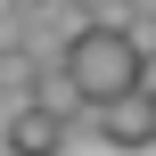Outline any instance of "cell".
<instances>
[{
  "label": "cell",
  "instance_id": "obj_1",
  "mask_svg": "<svg viewBox=\"0 0 156 156\" xmlns=\"http://www.w3.org/2000/svg\"><path fill=\"white\" fill-rule=\"evenodd\" d=\"M66 74H74V90L99 107V99H123V90H140L148 82V66H140V49H132V33L123 25H82L74 41H66V58H58Z\"/></svg>",
  "mask_w": 156,
  "mask_h": 156
},
{
  "label": "cell",
  "instance_id": "obj_2",
  "mask_svg": "<svg viewBox=\"0 0 156 156\" xmlns=\"http://www.w3.org/2000/svg\"><path fill=\"white\" fill-rule=\"evenodd\" d=\"M90 132L107 148H156V82L123 90V99H99L90 107Z\"/></svg>",
  "mask_w": 156,
  "mask_h": 156
},
{
  "label": "cell",
  "instance_id": "obj_3",
  "mask_svg": "<svg viewBox=\"0 0 156 156\" xmlns=\"http://www.w3.org/2000/svg\"><path fill=\"white\" fill-rule=\"evenodd\" d=\"M66 140H74V132H66L58 115H41V107H8V115H0V148L8 156H58Z\"/></svg>",
  "mask_w": 156,
  "mask_h": 156
},
{
  "label": "cell",
  "instance_id": "obj_4",
  "mask_svg": "<svg viewBox=\"0 0 156 156\" xmlns=\"http://www.w3.org/2000/svg\"><path fill=\"white\" fill-rule=\"evenodd\" d=\"M25 107H41V115H58L66 132H74V123H90V99L74 90V74H66V66H41V82H33V99H25Z\"/></svg>",
  "mask_w": 156,
  "mask_h": 156
},
{
  "label": "cell",
  "instance_id": "obj_5",
  "mask_svg": "<svg viewBox=\"0 0 156 156\" xmlns=\"http://www.w3.org/2000/svg\"><path fill=\"white\" fill-rule=\"evenodd\" d=\"M33 82H41V66H33L25 49H0V99H8V107H25V99H33Z\"/></svg>",
  "mask_w": 156,
  "mask_h": 156
},
{
  "label": "cell",
  "instance_id": "obj_6",
  "mask_svg": "<svg viewBox=\"0 0 156 156\" xmlns=\"http://www.w3.org/2000/svg\"><path fill=\"white\" fill-rule=\"evenodd\" d=\"M58 8H74V16H90V8H99V0H58Z\"/></svg>",
  "mask_w": 156,
  "mask_h": 156
}]
</instances>
